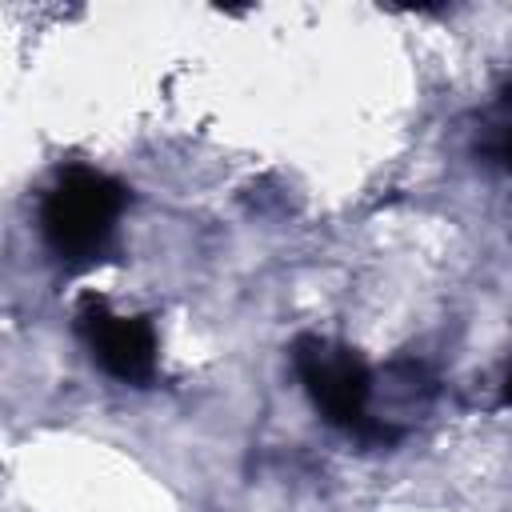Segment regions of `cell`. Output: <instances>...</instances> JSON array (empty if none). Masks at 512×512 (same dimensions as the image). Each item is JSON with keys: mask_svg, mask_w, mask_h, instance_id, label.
I'll return each mask as SVG.
<instances>
[{"mask_svg": "<svg viewBox=\"0 0 512 512\" xmlns=\"http://www.w3.org/2000/svg\"><path fill=\"white\" fill-rule=\"evenodd\" d=\"M124 188L92 168H68L44 196L40 228L48 248L68 264H88L112 240L116 216L124 208Z\"/></svg>", "mask_w": 512, "mask_h": 512, "instance_id": "6da1fadb", "label": "cell"}, {"mask_svg": "<svg viewBox=\"0 0 512 512\" xmlns=\"http://www.w3.org/2000/svg\"><path fill=\"white\" fill-rule=\"evenodd\" d=\"M292 364L328 424H336L352 436H360L372 424V416H368L372 372L352 348L320 340V336H300L292 344Z\"/></svg>", "mask_w": 512, "mask_h": 512, "instance_id": "7a4b0ae2", "label": "cell"}, {"mask_svg": "<svg viewBox=\"0 0 512 512\" xmlns=\"http://www.w3.org/2000/svg\"><path fill=\"white\" fill-rule=\"evenodd\" d=\"M80 332L96 356V364L124 380V384H148L156 372V332L144 316H116L100 296H84L80 304Z\"/></svg>", "mask_w": 512, "mask_h": 512, "instance_id": "3957f363", "label": "cell"}, {"mask_svg": "<svg viewBox=\"0 0 512 512\" xmlns=\"http://www.w3.org/2000/svg\"><path fill=\"white\" fill-rule=\"evenodd\" d=\"M484 152H488L504 172H512V84H508L504 96H500V120L492 124Z\"/></svg>", "mask_w": 512, "mask_h": 512, "instance_id": "277c9868", "label": "cell"}, {"mask_svg": "<svg viewBox=\"0 0 512 512\" xmlns=\"http://www.w3.org/2000/svg\"><path fill=\"white\" fill-rule=\"evenodd\" d=\"M504 404H512V372H508V380H504Z\"/></svg>", "mask_w": 512, "mask_h": 512, "instance_id": "5b68a950", "label": "cell"}]
</instances>
